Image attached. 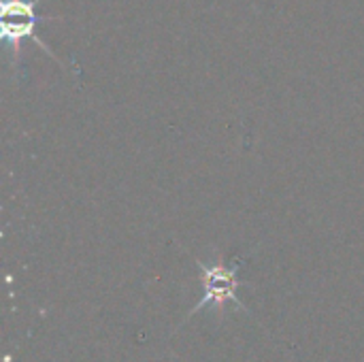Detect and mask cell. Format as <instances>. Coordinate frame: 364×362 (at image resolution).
I'll return each instance as SVG.
<instances>
[{"instance_id":"obj_1","label":"cell","mask_w":364,"mask_h":362,"mask_svg":"<svg viewBox=\"0 0 364 362\" xmlns=\"http://www.w3.org/2000/svg\"><path fill=\"white\" fill-rule=\"evenodd\" d=\"M200 271V286H203V299L194 305V309L188 314L192 318L194 314L203 312V307H213L215 312H222L228 303H235L237 307L245 309V305L239 299V288L245 284L239 280V267L241 262L235 260L232 265H226L224 260L205 265L196 260Z\"/></svg>"}]
</instances>
